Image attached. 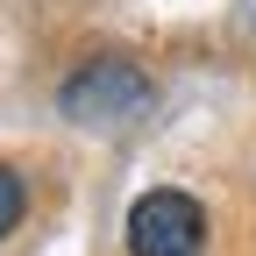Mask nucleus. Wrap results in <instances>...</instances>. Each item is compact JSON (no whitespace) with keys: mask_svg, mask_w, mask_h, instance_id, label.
Masks as SVG:
<instances>
[{"mask_svg":"<svg viewBox=\"0 0 256 256\" xmlns=\"http://www.w3.org/2000/svg\"><path fill=\"white\" fill-rule=\"evenodd\" d=\"M14 228H22V178L0 164V242H8Z\"/></svg>","mask_w":256,"mask_h":256,"instance_id":"3","label":"nucleus"},{"mask_svg":"<svg viewBox=\"0 0 256 256\" xmlns=\"http://www.w3.org/2000/svg\"><path fill=\"white\" fill-rule=\"evenodd\" d=\"M64 114L78 128H128L150 114V78L128 57H92L86 72L64 78Z\"/></svg>","mask_w":256,"mask_h":256,"instance_id":"1","label":"nucleus"},{"mask_svg":"<svg viewBox=\"0 0 256 256\" xmlns=\"http://www.w3.org/2000/svg\"><path fill=\"white\" fill-rule=\"evenodd\" d=\"M200 235H206V214L192 192L156 185L128 206V256H200Z\"/></svg>","mask_w":256,"mask_h":256,"instance_id":"2","label":"nucleus"}]
</instances>
